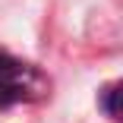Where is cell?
Returning <instances> with one entry per match:
<instances>
[{
	"mask_svg": "<svg viewBox=\"0 0 123 123\" xmlns=\"http://www.w3.org/2000/svg\"><path fill=\"white\" fill-rule=\"evenodd\" d=\"M117 98H120V85H117V82H111V85H107V88L101 92V107H104V114H107L111 120H117V117H120Z\"/></svg>",
	"mask_w": 123,
	"mask_h": 123,
	"instance_id": "cell-2",
	"label": "cell"
},
{
	"mask_svg": "<svg viewBox=\"0 0 123 123\" xmlns=\"http://www.w3.org/2000/svg\"><path fill=\"white\" fill-rule=\"evenodd\" d=\"M47 88H51V82L38 66L16 60L10 54H0V107L22 104V101H41Z\"/></svg>",
	"mask_w": 123,
	"mask_h": 123,
	"instance_id": "cell-1",
	"label": "cell"
}]
</instances>
